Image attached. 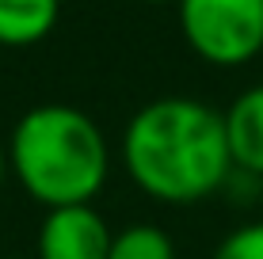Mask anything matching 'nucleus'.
Listing matches in <instances>:
<instances>
[{
	"label": "nucleus",
	"mask_w": 263,
	"mask_h": 259,
	"mask_svg": "<svg viewBox=\"0 0 263 259\" xmlns=\"http://www.w3.org/2000/svg\"><path fill=\"white\" fill-rule=\"evenodd\" d=\"M214 259H263V221H248L229 236H221Z\"/></svg>",
	"instance_id": "obj_8"
},
{
	"label": "nucleus",
	"mask_w": 263,
	"mask_h": 259,
	"mask_svg": "<svg viewBox=\"0 0 263 259\" xmlns=\"http://www.w3.org/2000/svg\"><path fill=\"white\" fill-rule=\"evenodd\" d=\"M107 259H176V240L160 225L134 221V225L115 229Z\"/></svg>",
	"instance_id": "obj_7"
},
{
	"label": "nucleus",
	"mask_w": 263,
	"mask_h": 259,
	"mask_svg": "<svg viewBox=\"0 0 263 259\" xmlns=\"http://www.w3.org/2000/svg\"><path fill=\"white\" fill-rule=\"evenodd\" d=\"M122 168L145 198L191 206L233 175L225 118L195 95H160L130 114L119 141Z\"/></svg>",
	"instance_id": "obj_1"
},
{
	"label": "nucleus",
	"mask_w": 263,
	"mask_h": 259,
	"mask_svg": "<svg viewBox=\"0 0 263 259\" xmlns=\"http://www.w3.org/2000/svg\"><path fill=\"white\" fill-rule=\"evenodd\" d=\"M61 19V0H0V46L27 50L50 38Z\"/></svg>",
	"instance_id": "obj_6"
},
{
	"label": "nucleus",
	"mask_w": 263,
	"mask_h": 259,
	"mask_svg": "<svg viewBox=\"0 0 263 259\" xmlns=\"http://www.w3.org/2000/svg\"><path fill=\"white\" fill-rule=\"evenodd\" d=\"M141 4H176V0H141Z\"/></svg>",
	"instance_id": "obj_10"
},
{
	"label": "nucleus",
	"mask_w": 263,
	"mask_h": 259,
	"mask_svg": "<svg viewBox=\"0 0 263 259\" xmlns=\"http://www.w3.org/2000/svg\"><path fill=\"white\" fill-rule=\"evenodd\" d=\"M8 172L46 210L96 202L111 180V141L80 107L39 103L8 133Z\"/></svg>",
	"instance_id": "obj_2"
},
{
	"label": "nucleus",
	"mask_w": 263,
	"mask_h": 259,
	"mask_svg": "<svg viewBox=\"0 0 263 259\" xmlns=\"http://www.w3.org/2000/svg\"><path fill=\"white\" fill-rule=\"evenodd\" d=\"M233 172L263 180V84H252L221 111Z\"/></svg>",
	"instance_id": "obj_5"
},
{
	"label": "nucleus",
	"mask_w": 263,
	"mask_h": 259,
	"mask_svg": "<svg viewBox=\"0 0 263 259\" xmlns=\"http://www.w3.org/2000/svg\"><path fill=\"white\" fill-rule=\"evenodd\" d=\"M115 229L92 202L53 206L42 213L34 252L39 259H107Z\"/></svg>",
	"instance_id": "obj_4"
},
{
	"label": "nucleus",
	"mask_w": 263,
	"mask_h": 259,
	"mask_svg": "<svg viewBox=\"0 0 263 259\" xmlns=\"http://www.w3.org/2000/svg\"><path fill=\"white\" fill-rule=\"evenodd\" d=\"M8 141H0V191H4V183H8Z\"/></svg>",
	"instance_id": "obj_9"
},
{
	"label": "nucleus",
	"mask_w": 263,
	"mask_h": 259,
	"mask_svg": "<svg viewBox=\"0 0 263 259\" xmlns=\"http://www.w3.org/2000/svg\"><path fill=\"white\" fill-rule=\"evenodd\" d=\"M176 19L206 65L240 69L263 53V0H176Z\"/></svg>",
	"instance_id": "obj_3"
}]
</instances>
